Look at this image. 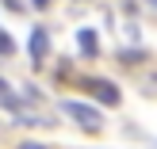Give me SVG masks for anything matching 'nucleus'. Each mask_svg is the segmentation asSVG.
I'll list each match as a JSON object with an SVG mask.
<instances>
[{
	"instance_id": "f257e3e1",
	"label": "nucleus",
	"mask_w": 157,
	"mask_h": 149,
	"mask_svg": "<svg viewBox=\"0 0 157 149\" xmlns=\"http://www.w3.org/2000/svg\"><path fill=\"white\" fill-rule=\"evenodd\" d=\"M61 111H65L81 130H88V134H100V130H104V115H100L96 107L81 103V99H61Z\"/></svg>"
},
{
	"instance_id": "f03ea898",
	"label": "nucleus",
	"mask_w": 157,
	"mask_h": 149,
	"mask_svg": "<svg viewBox=\"0 0 157 149\" xmlns=\"http://www.w3.org/2000/svg\"><path fill=\"white\" fill-rule=\"evenodd\" d=\"M81 88H84V96H92L96 103H104V107H115L123 99L119 84H115V80H104V76H81Z\"/></svg>"
},
{
	"instance_id": "7ed1b4c3",
	"label": "nucleus",
	"mask_w": 157,
	"mask_h": 149,
	"mask_svg": "<svg viewBox=\"0 0 157 149\" xmlns=\"http://www.w3.org/2000/svg\"><path fill=\"white\" fill-rule=\"evenodd\" d=\"M27 50H31V61H35V65H42V61H46V50H50V35H46L42 27H35V31H31Z\"/></svg>"
},
{
	"instance_id": "20e7f679",
	"label": "nucleus",
	"mask_w": 157,
	"mask_h": 149,
	"mask_svg": "<svg viewBox=\"0 0 157 149\" xmlns=\"http://www.w3.org/2000/svg\"><path fill=\"white\" fill-rule=\"evenodd\" d=\"M77 50H81L84 58H96V54H100V42H96V31H88V27H81V31H77Z\"/></svg>"
},
{
	"instance_id": "39448f33",
	"label": "nucleus",
	"mask_w": 157,
	"mask_h": 149,
	"mask_svg": "<svg viewBox=\"0 0 157 149\" xmlns=\"http://www.w3.org/2000/svg\"><path fill=\"white\" fill-rule=\"evenodd\" d=\"M15 54V42H12V35L8 31H0V58H12Z\"/></svg>"
},
{
	"instance_id": "423d86ee",
	"label": "nucleus",
	"mask_w": 157,
	"mask_h": 149,
	"mask_svg": "<svg viewBox=\"0 0 157 149\" xmlns=\"http://www.w3.org/2000/svg\"><path fill=\"white\" fill-rule=\"evenodd\" d=\"M19 149H46V145H42V142H23Z\"/></svg>"
},
{
	"instance_id": "0eeeda50",
	"label": "nucleus",
	"mask_w": 157,
	"mask_h": 149,
	"mask_svg": "<svg viewBox=\"0 0 157 149\" xmlns=\"http://www.w3.org/2000/svg\"><path fill=\"white\" fill-rule=\"evenodd\" d=\"M31 4H35V8H50V0H31Z\"/></svg>"
}]
</instances>
